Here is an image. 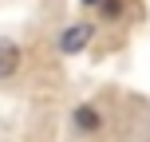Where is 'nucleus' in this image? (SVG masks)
Here are the masks:
<instances>
[{"label": "nucleus", "mask_w": 150, "mask_h": 142, "mask_svg": "<svg viewBox=\"0 0 150 142\" xmlns=\"http://www.w3.org/2000/svg\"><path fill=\"white\" fill-rule=\"evenodd\" d=\"M99 4H103V0H79V8H83V12H99Z\"/></svg>", "instance_id": "5"}, {"label": "nucleus", "mask_w": 150, "mask_h": 142, "mask_svg": "<svg viewBox=\"0 0 150 142\" xmlns=\"http://www.w3.org/2000/svg\"><path fill=\"white\" fill-rule=\"evenodd\" d=\"M95 36H99V24H91V20L67 24V28H59V36H55V52L59 55H79V52H87V47L95 44Z\"/></svg>", "instance_id": "2"}, {"label": "nucleus", "mask_w": 150, "mask_h": 142, "mask_svg": "<svg viewBox=\"0 0 150 142\" xmlns=\"http://www.w3.org/2000/svg\"><path fill=\"white\" fill-rule=\"evenodd\" d=\"M20 67H24V47L16 40H0V83L16 79Z\"/></svg>", "instance_id": "3"}, {"label": "nucleus", "mask_w": 150, "mask_h": 142, "mask_svg": "<svg viewBox=\"0 0 150 142\" xmlns=\"http://www.w3.org/2000/svg\"><path fill=\"white\" fill-rule=\"evenodd\" d=\"M63 142H150V95L107 83L71 103Z\"/></svg>", "instance_id": "1"}, {"label": "nucleus", "mask_w": 150, "mask_h": 142, "mask_svg": "<svg viewBox=\"0 0 150 142\" xmlns=\"http://www.w3.org/2000/svg\"><path fill=\"white\" fill-rule=\"evenodd\" d=\"M95 16H99L103 24H115V28H122V24H127V16H130V0H103Z\"/></svg>", "instance_id": "4"}]
</instances>
